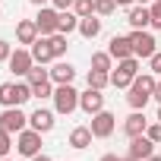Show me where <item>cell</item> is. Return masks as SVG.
<instances>
[{"mask_svg":"<svg viewBox=\"0 0 161 161\" xmlns=\"http://www.w3.org/2000/svg\"><path fill=\"white\" fill-rule=\"evenodd\" d=\"M108 54H111L114 60L136 57V54H133V41H130V38H123V35H114V38H111V44H108Z\"/></svg>","mask_w":161,"mask_h":161,"instance_id":"7c38bea8","label":"cell"},{"mask_svg":"<svg viewBox=\"0 0 161 161\" xmlns=\"http://www.w3.org/2000/svg\"><path fill=\"white\" fill-rule=\"evenodd\" d=\"M29 3H35V7H44V3H47V0H29Z\"/></svg>","mask_w":161,"mask_h":161,"instance_id":"74e56055","label":"cell"},{"mask_svg":"<svg viewBox=\"0 0 161 161\" xmlns=\"http://www.w3.org/2000/svg\"><path fill=\"white\" fill-rule=\"evenodd\" d=\"M148 66H152V73H158V76H161V51H155V54L148 57Z\"/></svg>","mask_w":161,"mask_h":161,"instance_id":"1f68e13d","label":"cell"},{"mask_svg":"<svg viewBox=\"0 0 161 161\" xmlns=\"http://www.w3.org/2000/svg\"><path fill=\"white\" fill-rule=\"evenodd\" d=\"M158 123H161V108H158Z\"/></svg>","mask_w":161,"mask_h":161,"instance_id":"b9f144b4","label":"cell"},{"mask_svg":"<svg viewBox=\"0 0 161 161\" xmlns=\"http://www.w3.org/2000/svg\"><path fill=\"white\" fill-rule=\"evenodd\" d=\"M29 98H35L29 82H3L0 86V104L3 108H22Z\"/></svg>","mask_w":161,"mask_h":161,"instance_id":"6da1fadb","label":"cell"},{"mask_svg":"<svg viewBox=\"0 0 161 161\" xmlns=\"http://www.w3.org/2000/svg\"><path fill=\"white\" fill-rule=\"evenodd\" d=\"M32 161H51V158H47V155H41V152H38V155H35V158H32Z\"/></svg>","mask_w":161,"mask_h":161,"instance_id":"8d00e7d4","label":"cell"},{"mask_svg":"<svg viewBox=\"0 0 161 161\" xmlns=\"http://www.w3.org/2000/svg\"><path fill=\"white\" fill-rule=\"evenodd\" d=\"M10 54H13V44L0 38V63H7V60H10Z\"/></svg>","mask_w":161,"mask_h":161,"instance_id":"4dcf8cb0","label":"cell"},{"mask_svg":"<svg viewBox=\"0 0 161 161\" xmlns=\"http://www.w3.org/2000/svg\"><path fill=\"white\" fill-rule=\"evenodd\" d=\"M16 152L25 155V158H35V155L41 152V133H38V130H22V133L16 136Z\"/></svg>","mask_w":161,"mask_h":161,"instance_id":"52a82bcc","label":"cell"},{"mask_svg":"<svg viewBox=\"0 0 161 161\" xmlns=\"http://www.w3.org/2000/svg\"><path fill=\"white\" fill-rule=\"evenodd\" d=\"M16 38H19V44H35V38H38L35 19H22V22L16 25Z\"/></svg>","mask_w":161,"mask_h":161,"instance_id":"ac0fdd59","label":"cell"},{"mask_svg":"<svg viewBox=\"0 0 161 161\" xmlns=\"http://www.w3.org/2000/svg\"><path fill=\"white\" fill-rule=\"evenodd\" d=\"M152 98H155V101H158V104H161V82H158V86H155V95H152Z\"/></svg>","mask_w":161,"mask_h":161,"instance_id":"836d02e7","label":"cell"},{"mask_svg":"<svg viewBox=\"0 0 161 161\" xmlns=\"http://www.w3.org/2000/svg\"><path fill=\"white\" fill-rule=\"evenodd\" d=\"M29 123H32V130H38V133H51V130H54V114L44 111V108H38V111L29 114Z\"/></svg>","mask_w":161,"mask_h":161,"instance_id":"5bb4252c","label":"cell"},{"mask_svg":"<svg viewBox=\"0 0 161 161\" xmlns=\"http://www.w3.org/2000/svg\"><path fill=\"white\" fill-rule=\"evenodd\" d=\"M73 13L82 19V16H95V0H76L73 3Z\"/></svg>","mask_w":161,"mask_h":161,"instance_id":"cb8c5ba5","label":"cell"},{"mask_svg":"<svg viewBox=\"0 0 161 161\" xmlns=\"http://www.w3.org/2000/svg\"><path fill=\"white\" fill-rule=\"evenodd\" d=\"M32 95H35V98H54L51 79H44V82H35V86H32Z\"/></svg>","mask_w":161,"mask_h":161,"instance_id":"484cf974","label":"cell"},{"mask_svg":"<svg viewBox=\"0 0 161 161\" xmlns=\"http://www.w3.org/2000/svg\"><path fill=\"white\" fill-rule=\"evenodd\" d=\"M0 161H10V158H0Z\"/></svg>","mask_w":161,"mask_h":161,"instance_id":"7bdbcfd3","label":"cell"},{"mask_svg":"<svg viewBox=\"0 0 161 161\" xmlns=\"http://www.w3.org/2000/svg\"><path fill=\"white\" fill-rule=\"evenodd\" d=\"M145 161H161V155H152V158H145Z\"/></svg>","mask_w":161,"mask_h":161,"instance_id":"f35d334b","label":"cell"},{"mask_svg":"<svg viewBox=\"0 0 161 161\" xmlns=\"http://www.w3.org/2000/svg\"><path fill=\"white\" fill-rule=\"evenodd\" d=\"M114 3H117V7H133L136 0H114Z\"/></svg>","mask_w":161,"mask_h":161,"instance_id":"e575fe53","label":"cell"},{"mask_svg":"<svg viewBox=\"0 0 161 161\" xmlns=\"http://www.w3.org/2000/svg\"><path fill=\"white\" fill-rule=\"evenodd\" d=\"M51 47H54V57H63V54H66V47H69V44H66V35H63V32L51 35Z\"/></svg>","mask_w":161,"mask_h":161,"instance_id":"d4e9b609","label":"cell"},{"mask_svg":"<svg viewBox=\"0 0 161 161\" xmlns=\"http://www.w3.org/2000/svg\"><path fill=\"white\" fill-rule=\"evenodd\" d=\"M92 139H95V136H92L89 126H76V130L69 133V148H79V152H82V148L92 145Z\"/></svg>","mask_w":161,"mask_h":161,"instance_id":"d6986e66","label":"cell"},{"mask_svg":"<svg viewBox=\"0 0 161 161\" xmlns=\"http://www.w3.org/2000/svg\"><path fill=\"white\" fill-rule=\"evenodd\" d=\"M51 3H54V7H57V10H69V7H73V3H76V0H51Z\"/></svg>","mask_w":161,"mask_h":161,"instance_id":"d6a6232c","label":"cell"},{"mask_svg":"<svg viewBox=\"0 0 161 161\" xmlns=\"http://www.w3.org/2000/svg\"><path fill=\"white\" fill-rule=\"evenodd\" d=\"M114 126H117V117H114L111 111H98V114H92L89 130H92L95 139H108V136L114 133Z\"/></svg>","mask_w":161,"mask_h":161,"instance_id":"8992f818","label":"cell"},{"mask_svg":"<svg viewBox=\"0 0 161 161\" xmlns=\"http://www.w3.org/2000/svg\"><path fill=\"white\" fill-rule=\"evenodd\" d=\"M76 79V69H73V63H54V69H51V82L54 86H69Z\"/></svg>","mask_w":161,"mask_h":161,"instance_id":"2e32d148","label":"cell"},{"mask_svg":"<svg viewBox=\"0 0 161 161\" xmlns=\"http://www.w3.org/2000/svg\"><path fill=\"white\" fill-rule=\"evenodd\" d=\"M120 161H136V158H130V155H126V158H120Z\"/></svg>","mask_w":161,"mask_h":161,"instance_id":"60d3db41","label":"cell"},{"mask_svg":"<svg viewBox=\"0 0 161 161\" xmlns=\"http://www.w3.org/2000/svg\"><path fill=\"white\" fill-rule=\"evenodd\" d=\"M79 108H82L89 117L98 114V111H104V95H101V89H89V92H82V95H79Z\"/></svg>","mask_w":161,"mask_h":161,"instance_id":"8fae6325","label":"cell"},{"mask_svg":"<svg viewBox=\"0 0 161 161\" xmlns=\"http://www.w3.org/2000/svg\"><path fill=\"white\" fill-rule=\"evenodd\" d=\"M10 69L16 73V76H29L32 73V66H35V57H32V51H25V47H16L13 54H10Z\"/></svg>","mask_w":161,"mask_h":161,"instance_id":"9c48e42d","label":"cell"},{"mask_svg":"<svg viewBox=\"0 0 161 161\" xmlns=\"http://www.w3.org/2000/svg\"><path fill=\"white\" fill-rule=\"evenodd\" d=\"M145 126H148V120H145V114L142 111H133L126 120H123V133L133 139V136H142L145 133Z\"/></svg>","mask_w":161,"mask_h":161,"instance_id":"9a60e30c","label":"cell"},{"mask_svg":"<svg viewBox=\"0 0 161 161\" xmlns=\"http://www.w3.org/2000/svg\"><path fill=\"white\" fill-rule=\"evenodd\" d=\"M136 76H139V57L117 60V69L111 73V86H114V89H130Z\"/></svg>","mask_w":161,"mask_h":161,"instance_id":"7a4b0ae2","label":"cell"},{"mask_svg":"<svg viewBox=\"0 0 161 161\" xmlns=\"http://www.w3.org/2000/svg\"><path fill=\"white\" fill-rule=\"evenodd\" d=\"M54 108H57V114H73L79 108V92L73 86H57L54 89Z\"/></svg>","mask_w":161,"mask_h":161,"instance_id":"277c9868","label":"cell"},{"mask_svg":"<svg viewBox=\"0 0 161 161\" xmlns=\"http://www.w3.org/2000/svg\"><path fill=\"white\" fill-rule=\"evenodd\" d=\"M10 148H13V133L0 130V158H7V155H10Z\"/></svg>","mask_w":161,"mask_h":161,"instance_id":"83f0119b","label":"cell"},{"mask_svg":"<svg viewBox=\"0 0 161 161\" xmlns=\"http://www.w3.org/2000/svg\"><path fill=\"white\" fill-rule=\"evenodd\" d=\"M76 29H79V16H76V13H69V10H60V22H57V32L69 35V32H76Z\"/></svg>","mask_w":161,"mask_h":161,"instance_id":"44dd1931","label":"cell"},{"mask_svg":"<svg viewBox=\"0 0 161 161\" xmlns=\"http://www.w3.org/2000/svg\"><path fill=\"white\" fill-rule=\"evenodd\" d=\"M145 136L158 145V142H161V123H148V126H145Z\"/></svg>","mask_w":161,"mask_h":161,"instance_id":"f546056e","label":"cell"},{"mask_svg":"<svg viewBox=\"0 0 161 161\" xmlns=\"http://www.w3.org/2000/svg\"><path fill=\"white\" fill-rule=\"evenodd\" d=\"M111 60H114V57H111L108 51H95V54H92V69L108 73V69H111Z\"/></svg>","mask_w":161,"mask_h":161,"instance_id":"603a6c76","label":"cell"},{"mask_svg":"<svg viewBox=\"0 0 161 161\" xmlns=\"http://www.w3.org/2000/svg\"><path fill=\"white\" fill-rule=\"evenodd\" d=\"M29 51H32L35 63H47V60H57V57H54V47H51V38H44V35H38V38H35V44H32Z\"/></svg>","mask_w":161,"mask_h":161,"instance_id":"4fadbf2b","label":"cell"},{"mask_svg":"<svg viewBox=\"0 0 161 161\" xmlns=\"http://www.w3.org/2000/svg\"><path fill=\"white\" fill-rule=\"evenodd\" d=\"M136 3H142V7H148V3H152V0H136Z\"/></svg>","mask_w":161,"mask_h":161,"instance_id":"ab89813d","label":"cell"},{"mask_svg":"<svg viewBox=\"0 0 161 161\" xmlns=\"http://www.w3.org/2000/svg\"><path fill=\"white\" fill-rule=\"evenodd\" d=\"M25 123H29V117H25L19 108H3V114H0V130H7V133H13V136H19V133L25 130Z\"/></svg>","mask_w":161,"mask_h":161,"instance_id":"ba28073f","label":"cell"},{"mask_svg":"<svg viewBox=\"0 0 161 161\" xmlns=\"http://www.w3.org/2000/svg\"><path fill=\"white\" fill-rule=\"evenodd\" d=\"M130 41H133V54H136L139 60H148V57L158 51V41H155V38H152L145 29H133Z\"/></svg>","mask_w":161,"mask_h":161,"instance_id":"3957f363","label":"cell"},{"mask_svg":"<svg viewBox=\"0 0 161 161\" xmlns=\"http://www.w3.org/2000/svg\"><path fill=\"white\" fill-rule=\"evenodd\" d=\"M114 10H117L114 0H95V16H111Z\"/></svg>","mask_w":161,"mask_h":161,"instance_id":"4316f807","label":"cell"},{"mask_svg":"<svg viewBox=\"0 0 161 161\" xmlns=\"http://www.w3.org/2000/svg\"><path fill=\"white\" fill-rule=\"evenodd\" d=\"M148 13H152V25L161 29V0H155V3L148 7Z\"/></svg>","mask_w":161,"mask_h":161,"instance_id":"f1b7e54d","label":"cell"},{"mask_svg":"<svg viewBox=\"0 0 161 161\" xmlns=\"http://www.w3.org/2000/svg\"><path fill=\"white\" fill-rule=\"evenodd\" d=\"M126 22L133 25V29H145V25H152V13H148V7H130V13H126Z\"/></svg>","mask_w":161,"mask_h":161,"instance_id":"e0dca14e","label":"cell"},{"mask_svg":"<svg viewBox=\"0 0 161 161\" xmlns=\"http://www.w3.org/2000/svg\"><path fill=\"white\" fill-rule=\"evenodd\" d=\"M104 86H111V73L89 69V89H104Z\"/></svg>","mask_w":161,"mask_h":161,"instance_id":"7402d4cb","label":"cell"},{"mask_svg":"<svg viewBox=\"0 0 161 161\" xmlns=\"http://www.w3.org/2000/svg\"><path fill=\"white\" fill-rule=\"evenodd\" d=\"M57 22H60V10H57V7H41V13L35 16L38 35H44V38L57 35Z\"/></svg>","mask_w":161,"mask_h":161,"instance_id":"5b68a950","label":"cell"},{"mask_svg":"<svg viewBox=\"0 0 161 161\" xmlns=\"http://www.w3.org/2000/svg\"><path fill=\"white\" fill-rule=\"evenodd\" d=\"M101 161H120L117 155H101Z\"/></svg>","mask_w":161,"mask_h":161,"instance_id":"d590c367","label":"cell"},{"mask_svg":"<svg viewBox=\"0 0 161 161\" xmlns=\"http://www.w3.org/2000/svg\"><path fill=\"white\" fill-rule=\"evenodd\" d=\"M79 35H82V38H98L101 35V19L98 16H82V19H79Z\"/></svg>","mask_w":161,"mask_h":161,"instance_id":"ffe728a7","label":"cell"},{"mask_svg":"<svg viewBox=\"0 0 161 161\" xmlns=\"http://www.w3.org/2000/svg\"><path fill=\"white\" fill-rule=\"evenodd\" d=\"M130 158H136V161H145V158H152L155 155V142L142 133V136H133L130 139V152H126Z\"/></svg>","mask_w":161,"mask_h":161,"instance_id":"30bf717a","label":"cell"}]
</instances>
